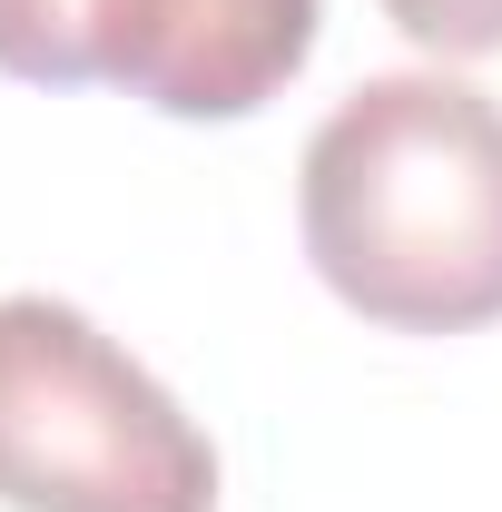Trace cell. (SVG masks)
<instances>
[{"label":"cell","mask_w":502,"mask_h":512,"mask_svg":"<svg viewBox=\"0 0 502 512\" xmlns=\"http://www.w3.org/2000/svg\"><path fill=\"white\" fill-rule=\"evenodd\" d=\"M315 276L394 335H473L502 316V109L443 69L335 99L296 168Z\"/></svg>","instance_id":"6da1fadb"},{"label":"cell","mask_w":502,"mask_h":512,"mask_svg":"<svg viewBox=\"0 0 502 512\" xmlns=\"http://www.w3.org/2000/svg\"><path fill=\"white\" fill-rule=\"evenodd\" d=\"M0 503L217 512V453L178 394L60 296H0Z\"/></svg>","instance_id":"7a4b0ae2"},{"label":"cell","mask_w":502,"mask_h":512,"mask_svg":"<svg viewBox=\"0 0 502 512\" xmlns=\"http://www.w3.org/2000/svg\"><path fill=\"white\" fill-rule=\"evenodd\" d=\"M325 0H119L109 79L168 119H247L315 50Z\"/></svg>","instance_id":"3957f363"},{"label":"cell","mask_w":502,"mask_h":512,"mask_svg":"<svg viewBox=\"0 0 502 512\" xmlns=\"http://www.w3.org/2000/svg\"><path fill=\"white\" fill-rule=\"evenodd\" d=\"M119 0H0V69L30 89H89L109 79Z\"/></svg>","instance_id":"277c9868"},{"label":"cell","mask_w":502,"mask_h":512,"mask_svg":"<svg viewBox=\"0 0 502 512\" xmlns=\"http://www.w3.org/2000/svg\"><path fill=\"white\" fill-rule=\"evenodd\" d=\"M384 20L434 60H493L502 50V0H384Z\"/></svg>","instance_id":"5b68a950"}]
</instances>
